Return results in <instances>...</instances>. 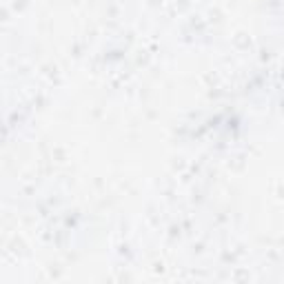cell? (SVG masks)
<instances>
[]
</instances>
